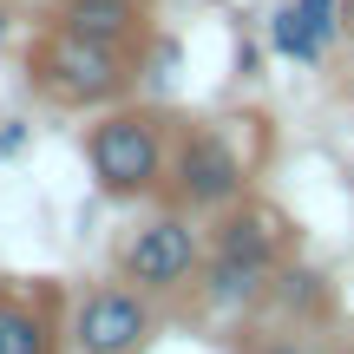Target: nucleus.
Instances as JSON below:
<instances>
[{
  "instance_id": "9",
  "label": "nucleus",
  "mask_w": 354,
  "mask_h": 354,
  "mask_svg": "<svg viewBox=\"0 0 354 354\" xmlns=\"http://www.w3.org/2000/svg\"><path fill=\"white\" fill-rule=\"evenodd\" d=\"M53 26L131 53L145 39V26H151V0H59V7H53Z\"/></svg>"
},
{
  "instance_id": "1",
  "label": "nucleus",
  "mask_w": 354,
  "mask_h": 354,
  "mask_svg": "<svg viewBox=\"0 0 354 354\" xmlns=\"http://www.w3.org/2000/svg\"><path fill=\"white\" fill-rule=\"evenodd\" d=\"M165 203L190 216H223L230 203L250 197V151L236 145V131L203 118V125L171 131V165H165Z\"/></svg>"
},
{
  "instance_id": "13",
  "label": "nucleus",
  "mask_w": 354,
  "mask_h": 354,
  "mask_svg": "<svg viewBox=\"0 0 354 354\" xmlns=\"http://www.w3.org/2000/svg\"><path fill=\"white\" fill-rule=\"evenodd\" d=\"M348 33H354V0H348Z\"/></svg>"
},
{
  "instance_id": "8",
  "label": "nucleus",
  "mask_w": 354,
  "mask_h": 354,
  "mask_svg": "<svg viewBox=\"0 0 354 354\" xmlns=\"http://www.w3.org/2000/svg\"><path fill=\"white\" fill-rule=\"evenodd\" d=\"M0 354H59V295L0 282Z\"/></svg>"
},
{
  "instance_id": "4",
  "label": "nucleus",
  "mask_w": 354,
  "mask_h": 354,
  "mask_svg": "<svg viewBox=\"0 0 354 354\" xmlns=\"http://www.w3.org/2000/svg\"><path fill=\"white\" fill-rule=\"evenodd\" d=\"M197 269H203V230H197L190 210H171V203L158 216H145V223L118 243V282H131V289L151 295V302L190 289Z\"/></svg>"
},
{
  "instance_id": "6",
  "label": "nucleus",
  "mask_w": 354,
  "mask_h": 354,
  "mask_svg": "<svg viewBox=\"0 0 354 354\" xmlns=\"http://www.w3.org/2000/svg\"><path fill=\"white\" fill-rule=\"evenodd\" d=\"M269 282H276V263L223 250V243L203 236V269H197V282H190V289L203 295V308H216V315H250V308H263Z\"/></svg>"
},
{
  "instance_id": "10",
  "label": "nucleus",
  "mask_w": 354,
  "mask_h": 354,
  "mask_svg": "<svg viewBox=\"0 0 354 354\" xmlns=\"http://www.w3.org/2000/svg\"><path fill=\"white\" fill-rule=\"evenodd\" d=\"M263 308H276V315H289V328H322V322H335V282L322 276V269L308 263H282L276 282H269Z\"/></svg>"
},
{
  "instance_id": "7",
  "label": "nucleus",
  "mask_w": 354,
  "mask_h": 354,
  "mask_svg": "<svg viewBox=\"0 0 354 354\" xmlns=\"http://www.w3.org/2000/svg\"><path fill=\"white\" fill-rule=\"evenodd\" d=\"M342 33H348V0H282L269 13V46H276V59L295 66H322Z\"/></svg>"
},
{
  "instance_id": "3",
  "label": "nucleus",
  "mask_w": 354,
  "mask_h": 354,
  "mask_svg": "<svg viewBox=\"0 0 354 354\" xmlns=\"http://www.w3.org/2000/svg\"><path fill=\"white\" fill-rule=\"evenodd\" d=\"M26 79H33L39 99L66 105V112H105V105H118L131 92V53L53 26V33L26 53Z\"/></svg>"
},
{
  "instance_id": "2",
  "label": "nucleus",
  "mask_w": 354,
  "mask_h": 354,
  "mask_svg": "<svg viewBox=\"0 0 354 354\" xmlns=\"http://www.w3.org/2000/svg\"><path fill=\"white\" fill-rule=\"evenodd\" d=\"M86 165L105 197H151L171 165V118L145 105H105L86 125Z\"/></svg>"
},
{
  "instance_id": "14",
  "label": "nucleus",
  "mask_w": 354,
  "mask_h": 354,
  "mask_svg": "<svg viewBox=\"0 0 354 354\" xmlns=\"http://www.w3.org/2000/svg\"><path fill=\"white\" fill-rule=\"evenodd\" d=\"M0 33H7V20H0Z\"/></svg>"
},
{
  "instance_id": "11",
  "label": "nucleus",
  "mask_w": 354,
  "mask_h": 354,
  "mask_svg": "<svg viewBox=\"0 0 354 354\" xmlns=\"http://www.w3.org/2000/svg\"><path fill=\"white\" fill-rule=\"evenodd\" d=\"M256 354H315V348H308L302 328H289V335H269V342H256Z\"/></svg>"
},
{
  "instance_id": "5",
  "label": "nucleus",
  "mask_w": 354,
  "mask_h": 354,
  "mask_svg": "<svg viewBox=\"0 0 354 354\" xmlns=\"http://www.w3.org/2000/svg\"><path fill=\"white\" fill-rule=\"evenodd\" d=\"M151 335H158L151 295H138L131 282H99V289L79 295L66 342H73V354H145Z\"/></svg>"
},
{
  "instance_id": "12",
  "label": "nucleus",
  "mask_w": 354,
  "mask_h": 354,
  "mask_svg": "<svg viewBox=\"0 0 354 354\" xmlns=\"http://www.w3.org/2000/svg\"><path fill=\"white\" fill-rule=\"evenodd\" d=\"M328 354H354V342H342V348H328Z\"/></svg>"
}]
</instances>
